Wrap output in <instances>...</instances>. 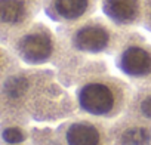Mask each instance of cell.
<instances>
[{
    "instance_id": "cell-11",
    "label": "cell",
    "mask_w": 151,
    "mask_h": 145,
    "mask_svg": "<svg viewBox=\"0 0 151 145\" xmlns=\"http://www.w3.org/2000/svg\"><path fill=\"white\" fill-rule=\"evenodd\" d=\"M104 17L123 28L142 27L144 0H99Z\"/></svg>"
},
{
    "instance_id": "cell-1",
    "label": "cell",
    "mask_w": 151,
    "mask_h": 145,
    "mask_svg": "<svg viewBox=\"0 0 151 145\" xmlns=\"http://www.w3.org/2000/svg\"><path fill=\"white\" fill-rule=\"evenodd\" d=\"M79 114L74 92L56 77L55 68L28 67L0 82V124H52Z\"/></svg>"
},
{
    "instance_id": "cell-9",
    "label": "cell",
    "mask_w": 151,
    "mask_h": 145,
    "mask_svg": "<svg viewBox=\"0 0 151 145\" xmlns=\"http://www.w3.org/2000/svg\"><path fill=\"white\" fill-rule=\"evenodd\" d=\"M99 9V0H43V12L56 25L83 21Z\"/></svg>"
},
{
    "instance_id": "cell-5",
    "label": "cell",
    "mask_w": 151,
    "mask_h": 145,
    "mask_svg": "<svg viewBox=\"0 0 151 145\" xmlns=\"http://www.w3.org/2000/svg\"><path fill=\"white\" fill-rule=\"evenodd\" d=\"M117 71L133 86H151V42L138 30L113 56Z\"/></svg>"
},
{
    "instance_id": "cell-7",
    "label": "cell",
    "mask_w": 151,
    "mask_h": 145,
    "mask_svg": "<svg viewBox=\"0 0 151 145\" xmlns=\"http://www.w3.org/2000/svg\"><path fill=\"white\" fill-rule=\"evenodd\" d=\"M108 126L107 120L79 113L55 127L67 145H111Z\"/></svg>"
},
{
    "instance_id": "cell-13",
    "label": "cell",
    "mask_w": 151,
    "mask_h": 145,
    "mask_svg": "<svg viewBox=\"0 0 151 145\" xmlns=\"http://www.w3.org/2000/svg\"><path fill=\"white\" fill-rule=\"evenodd\" d=\"M30 141L33 145H67L59 136L56 127H52V124L31 126Z\"/></svg>"
},
{
    "instance_id": "cell-2",
    "label": "cell",
    "mask_w": 151,
    "mask_h": 145,
    "mask_svg": "<svg viewBox=\"0 0 151 145\" xmlns=\"http://www.w3.org/2000/svg\"><path fill=\"white\" fill-rule=\"evenodd\" d=\"M135 30L138 28L119 27L104 15L56 27L58 37L65 46L92 56H114Z\"/></svg>"
},
{
    "instance_id": "cell-15",
    "label": "cell",
    "mask_w": 151,
    "mask_h": 145,
    "mask_svg": "<svg viewBox=\"0 0 151 145\" xmlns=\"http://www.w3.org/2000/svg\"><path fill=\"white\" fill-rule=\"evenodd\" d=\"M24 67L22 61L5 45L0 47V82Z\"/></svg>"
},
{
    "instance_id": "cell-8",
    "label": "cell",
    "mask_w": 151,
    "mask_h": 145,
    "mask_svg": "<svg viewBox=\"0 0 151 145\" xmlns=\"http://www.w3.org/2000/svg\"><path fill=\"white\" fill-rule=\"evenodd\" d=\"M43 9V0H0V45L30 27Z\"/></svg>"
},
{
    "instance_id": "cell-10",
    "label": "cell",
    "mask_w": 151,
    "mask_h": 145,
    "mask_svg": "<svg viewBox=\"0 0 151 145\" xmlns=\"http://www.w3.org/2000/svg\"><path fill=\"white\" fill-rule=\"evenodd\" d=\"M111 145H151V123L122 114L108 126Z\"/></svg>"
},
{
    "instance_id": "cell-4",
    "label": "cell",
    "mask_w": 151,
    "mask_h": 145,
    "mask_svg": "<svg viewBox=\"0 0 151 145\" xmlns=\"http://www.w3.org/2000/svg\"><path fill=\"white\" fill-rule=\"evenodd\" d=\"M5 46H8L24 65L46 67L55 62L61 40L56 30H52L42 21H34L30 27L12 37Z\"/></svg>"
},
{
    "instance_id": "cell-16",
    "label": "cell",
    "mask_w": 151,
    "mask_h": 145,
    "mask_svg": "<svg viewBox=\"0 0 151 145\" xmlns=\"http://www.w3.org/2000/svg\"><path fill=\"white\" fill-rule=\"evenodd\" d=\"M142 28L151 33V0H144L142 11Z\"/></svg>"
},
{
    "instance_id": "cell-17",
    "label": "cell",
    "mask_w": 151,
    "mask_h": 145,
    "mask_svg": "<svg viewBox=\"0 0 151 145\" xmlns=\"http://www.w3.org/2000/svg\"><path fill=\"white\" fill-rule=\"evenodd\" d=\"M0 145H33L31 141H25V142H19V144H6V142H0Z\"/></svg>"
},
{
    "instance_id": "cell-6",
    "label": "cell",
    "mask_w": 151,
    "mask_h": 145,
    "mask_svg": "<svg viewBox=\"0 0 151 145\" xmlns=\"http://www.w3.org/2000/svg\"><path fill=\"white\" fill-rule=\"evenodd\" d=\"M52 67L56 71L58 80L68 89H74L83 80L96 76L111 72L107 56H92L77 52L61 42L58 56Z\"/></svg>"
},
{
    "instance_id": "cell-14",
    "label": "cell",
    "mask_w": 151,
    "mask_h": 145,
    "mask_svg": "<svg viewBox=\"0 0 151 145\" xmlns=\"http://www.w3.org/2000/svg\"><path fill=\"white\" fill-rule=\"evenodd\" d=\"M31 126L25 124H0V142L19 144L30 141Z\"/></svg>"
},
{
    "instance_id": "cell-3",
    "label": "cell",
    "mask_w": 151,
    "mask_h": 145,
    "mask_svg": "<svg viewBox=\"0 0 151 145\" xmlns=\"http://www.w3.org/2000/svg\"><path fill=\"white\" fill-rule=\"evenodd\" d=\"M132 90L133 86L123 76L111 72L92 76L73 89L79 113L107 121L124 113Z\"/></svg>"
},
{
    "instance_id": "cell-12",
    "label": "cell",
    "mask_w": 151,
    "mask_h": 145,
    "mask_svg": "<svg viewBox=\"0 0 151 145\" xmlns=\"http://www.w3.org/2000/svg\"><path fill=\"white\" fill-rule=\"evenodd\" d=\"M123 114L151 123V86L133 88Z\"/></svg>"
}]
</instances>
